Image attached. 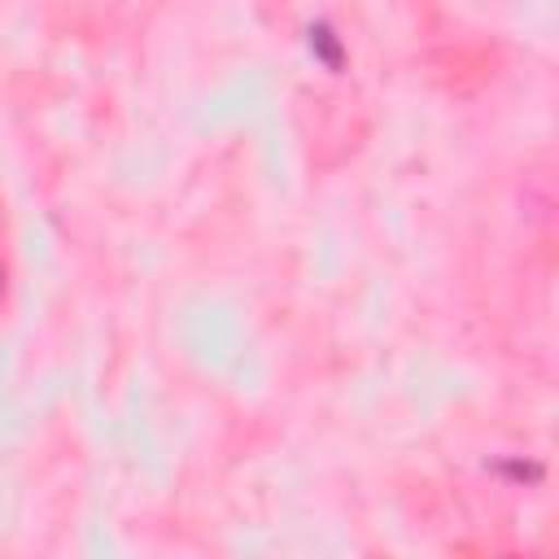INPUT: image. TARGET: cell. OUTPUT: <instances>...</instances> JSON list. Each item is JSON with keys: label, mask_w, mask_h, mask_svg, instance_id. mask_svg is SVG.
<instances>
[{"label": "cell", "mask_w": 559, "mask_h": 559, "mask_svg": "<svg viewBox=\"0 0 559 559\" xmlns=\"http://www.w3.org/2000/svg\"><path fill=\"white\" fill-rule=\"evenodd\" d=\"M310 52H314L328 70H341V66H345L341 39H336V35H332V26H323V22H319V26H310Z\"/></svg>", "instance_id": "1"}]
</instances>
